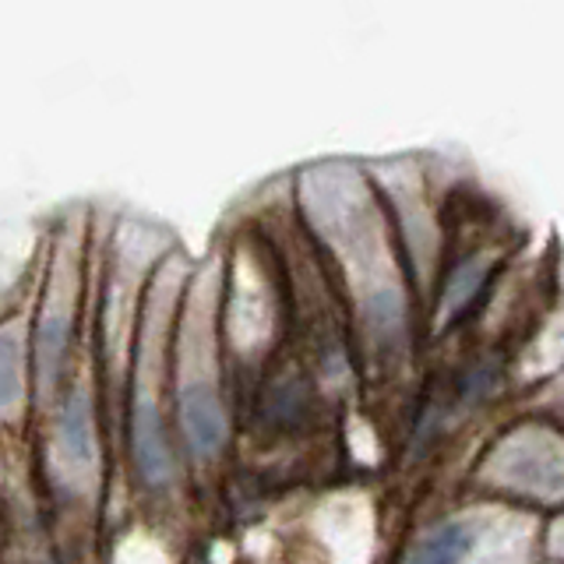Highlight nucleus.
<instances>
[{
    "mask_svg": "<svg viewBox=\"0 0 564 564\" xmlns=\"http://www.w3.org/2000/svg\"><path fill=\"white\" fill-rule=\"evenodd\" d=\"M181 423L191 441V448L198 455H216L226 441V416L216 392L205 384H191L181 395Z\"/></svg>",
    "mask_w": 564,
    "mask_h": 564,
    "instance_id": "f257e3e1",
    "label": "nucleus"
},
{
    "mask_svg": "<svg viewBox=\"0 0 564 564\" xmlns=\"http://www.w3.org/2000/svg\"><path fill=\"white\" fill-rule=\"evenodd\" d=\"M134 463L145 484H166L170 480V448L163 434V420H159L155 405L149 399L138 402L134 410Z\"/></svg>",
    "mask_w": 564,
    "mask_h": 564,
    "instance_id": "f03ea898",
    "label": "nucleus"
},
{
    "mask_svg": "<svg viewBox=\"0 0 564 564\" xmlns=\"http://www.w3.org/2000/svg\"><path fill=\"white\" fill-rule=\"evenodd\" d=\"M57 441H61V452L75 466L93 463V410H88V399L82 392H75L64 402Z\"/></svg>",
    "mask_w": 564,
    "mask_h": 564,
    "instance_id": "7ed1b4c3",
    "label": "nucleus"
},
{
    "mask_svg": "<svg viewBox=\"0 0 564 564\" xmlns=\"http://www.w3.org/2000/svg\"><path fill=\"white\" fill-rule=\"evenodd\" d=\"M469 551H473L469 529L452 522V525H441L437 533H431L427 540H423L410 564H466Z\"/></svg>",
    "mask_w": 564,
    "mask_h": 564,
    "instance_id": "20e7f679",
    "label": "nucleus"
},
{
    "mask_svg": "<svg viewBox=\"0 0 564 564\" xmlns=\"http://www.w3.org/2000/svg\"><path fill=\"white\" fill-rule=\"evenodd\" d=\"M64 349H67V322L64 317H50V322L43 325L40 332V375L43 378H57V370H61V360H64Z\"/></svg>",
    "mask_w": 564,
    "mask_h": 564,
    "instance_id": "39448f33",
    "label": "nucleus"
},
{
    "mask_svg": "<svg viewBox=\"0 0 564 564\" xmlns=\"http://www.w3.org/2000/svg\"><path fill=\"white\" fill-rule=\"evenodd\" d=\"M18 395V349L8 335H0V405H11Z\"/></svg>",
    "mask_w": 564,
    "mask_h": 564,
    "instance_id": "423d86ee",
    "label": "nucleus"
}]
</instances>
